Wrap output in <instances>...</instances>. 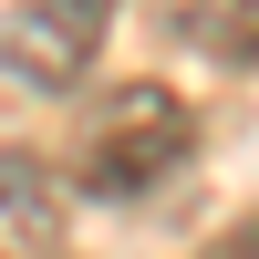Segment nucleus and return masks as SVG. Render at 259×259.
Segmentation results:
<instances>
[{"instance_id":"3","label":"nucleus","mask_w":259,"mask_h":259,"mask_svg":"<svg viewBox=\"0 0 259 259\" xmlns=\"http://www.w3.org/2000/svg\"><path fill=\"white\" fill-rule=\"evenodd\" d=\"M52 218H62V187L41 177L21 145H0V228H11L21 249H52Z\"/></svg>"},{"instance_id":"1","label":"nucleus","mask_w":259,"mask_h":259,"mask_svg":"<svg viewBox=\"0 0 259 259\" xmlns=\"http://www.w3.org/2000/svg\"><path fill=\"white\" fill-rule=\"evenodd\" d=\"M187 156H197V114H187L166 83H124V94H104L94 114H83L73 187L104 197V207H124V197H145V187H166Z\"/></svg>"},{"instance_id":"4","label":"nucleus","mask_w":259,"mask_h":259,"mask_svg":"<svg viewBox=\"0 0 259 259\" xmlns=\"http://www.w3.org/2000/svg\"><path fill=\"white\" fill-rule=\"evenodd\" d=\"M197 41H207V52H218V62H239V73H249V62H259V0H197Z\"/></svg>"},{"instance_id":"2","label":"nucleus","mask_w":259,"mask_h":259,"mask_svg":"<svg viewBox=\"0 0 259 259\" xmlns=\"http://www.w3.org/2000/svg\"><path fill=\"white\" fill-rule=\"evenodd\" d=\"M104 31H114V0H21V11L0 21V73H11L21 94L62 104L83 73H94Z\"/></svg>"}]
</instances>
